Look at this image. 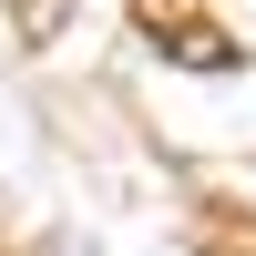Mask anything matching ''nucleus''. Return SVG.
Here are the masks:
<instances>
[{
  "label": "nucleus",
  "instance_id": "1",
  "mask_svg": "<svg viewBox=\"0 0 256 256\" xmlns=\"http://www.w3.org/2000/svg\"><path fill=\"white\" fill-rule=\"evenodd\" d=\"M144 31H154L174 62H195V72H226V62H236V41H226V31H205V20H184V10H154Z\"/></svg>",
  "mask_w": 256,
  "mask_h": 256
},
{
  "label": "nucleus",
  "instance_id": "2",
  "mask_svg": "<svg viewBox=\"0 0 256 256\" xmlns=\"http://www.w3.org/2000/svg\"><path fill=\"white\" fill-rule=\"evenodd\" d=\"M205 246H216V256H256V226H236V216H216V226H205Z\"/></svg>",
  "mask_w": 256,
  "mask_h": 256
},
{
  "label": "nucleus",
  "instance_id": "3",
  "mask_svg": "<svg viewBox=\"0 0 256 256\" xmlns=\"http://www.w3.org/2000/svg\"><path fill=\"white\" fill-rule=\"evenodd\" d=\"M20 31H31V41H52V31H62V0H20Z\"/></svg>",
  "mask_w": 256,
  "mask_h": 256
},
{
  "label": "nucleus",
  "instance_id": "4",
  "mask_svg": "<svg viewBox=\"0 0 256 256\" xmlns=\"http://www.w3.org/2000/svg\"><path fill=\"white\" fill-rule=\"evenodd\" d=\"M134 10H144V20H154V10H184V0H134Z\"/></svg>",
  "mask_w": 256,
  "mask_h": 256
}]
</instances>
